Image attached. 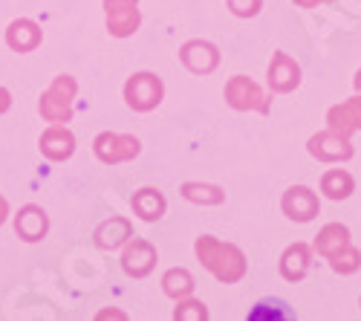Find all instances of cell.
<instances>
[{"label":"cell","mask_w":361,"mask_h":321,"mask_svg":"<svg viewBox=\"0 0 361 321\" xmlns=\"http://www.w3.org/2000/svg\"><path fill=\"white\" fill-rule=\"evenodd\" d=\"M194 252L200 258V264L212 272L220 284H237L243 281L249 264H246V255L240 252L234 243H223L212 235H200L194 243Z\"/></svg>","instance_id":"1"},{"label":"cell","mask_w":361,"mask_h":321,"mask_svg":"<svg viewBox=\"0 0 361 321\" xmlns=\"http://www.w3.org/2000/svg\"><path fill=\"white\" fill-rule=\"evenodd\" d=\"M73 99H75V81L73 75H58L52 87L41 99V116L52 125H64L73 116Z\"/></svg>","instance_id":"2"},{"label":"cell","mask_w":361,"mask_h":321,"mask_svg":"<svg viewBox=\"0 0 361 321\" xmlns=\"http://www.w3.org/2000/svg\"><path fill=\"white\" fill-rule=\"evenodd\" d=\"M162 96H165V84L159 75L154 73H136L128 84H125V99L133 110L139 113H150L162 104Z\"/></svg>","instance_id":"3"},{"label":"cell","mask_w":361,"mask_h":321,"mask_svg":"<svg viewBox=\"0 0 361 321\" xmlns=\"http://www.w3.org/2000/svg\"><path fill=\"white\" fill-rule=\"evenodd\" d=\"M226 104L234 110H255V113H269V99L263 96V90L257 87V81H252L249 75H231L226 81Z\"/></svg>","instance_id":"4"},{"label":"cell","mask_w":361,"mask_h":321,"mask_svg":"<svg viewBox=\"0 0 361 321\" xmlns=\"http://www.w3.org/2000/svg\"><path fill=\"white\" fill-rule=\"evenodd\" d=\"M310 154L318 159V162H347V159H353V154H355V148H353V142H350V136H341V133H336V131H321V133H315V136H310Z\"/></svg>","instance_id":"5"},{"label":"cell","mask_w":361,"mask_h":321,"mask_svg":"<svg viewBox=\"0 0 361 321\" xmlns=\"http://www.w3.org/2000/svg\"><path fill=\"white\" fill-rule=\"evenodd\" d=\"M139 151H142V145L130 133H99L96 136V157L104 165L128 162V159L139 157Z\"/></svg>","instance_id":"6"},{"label":"cell","mask_w":361,"mask_h":321,"mask_svg":"<svg viewBox=\"0 0 361 321\" xmlns=\"http://www.w3.org/2000/svg\"><path fill=\"white\" fill-rule=\"evenodd\" d=\"M104 12H107V32L116 38L133 35L142 23L139 0H104Z\"/></svg>","instance_id":"7"},{"label":"cell","mask_w":361,"mask_h":321,"mask_svg":"<svg viewBox=\"0 0 361 321\" xmlns=\"http://www.w3.org/2000/svg\"><path fill=\"white\" fill-rule=\"evenodd\" d=\"M281 209H283V214H286L289 220H295V223H310V220L321 212V200H318V194H315L312 188H307V186H292V188H286V194L281 197Z\"/></svg>","instance_id":"8"},{"label":"cell","mask_w":361,"mask_h":321,"mask_svg":"<svg viewBox=\"0 0 361 321\" xmlns=\"http://www.w3.org/2000/svg\"><path fill=\"white\" fill-rule=\"evenodd\" d=\"M179 61L185 64L188 73L194 75H208L220 67V49L212 44V41H188L183 49H179Z\"/></svg>","instance_id":"9"},{"label":"cell","mask_w":361,"mask_h":321,"mask_svg":"<svg viewBox=\"0 0 361 321\" xmlns=\"http://www.w3.org/2000/svg\"><path fill=\"white\" fill-rule=\"evenodd\" d=\"M266 81L272 87V93H292L300 84V64L286 52H275L272 61H269Z\"/></svg>","instance_id":"10"},{"label":"cell","mask_w":361,"mask_h":321,"mask_svg":"<svg viewBox=\"0 0 361 321\" xmlns=\"http://www.w3.org/2000/svg\"><path fill=\"white\" fill-rule=\"evenodd\" d=\"M326 128L341 136H353L361 131V93L353 99H344L341 104H333L326 110Z\"/></svg>","instance_id":"11"},{"label":"cell","mask_w":361,"mask_h":321,"mask_svg":"<svg viewBox=\"0 0 361 321\" xmlns=\"http://www.w3.org/2000/svg\"><path fill=\"white\" fill-rule=\"evenodd\" d=\"M122 267H125V272L133 275V278L150 275V269L157 267V249H154V243H147V241H142V238H133L130 246H128L125 255H122Z\"/></svg>","instance_id":"12"},{"label":"cell","mask_w":361,"mask_h":321,"mask_svg":"<svg viewBox=\"0 0 361 321\" xmlns=\"http://www.w3.org/2000/svg\"><path fill=\"white\" fill-rule=\"evenodd\" d=\"M310 264H312V249H310L307 243H292V246H286L283 255H281V275H283L289 284H298V281L307 278Z\"/></svg>","instance_id":"13"},{"label":"cell","mask_w":361,"mask_h":321,"mask_svg":"<svg viewBox=\"0 0 361 321\" xmlns=\"http://www.w3.org/2000/svg\"><path fill=\"white\" fill-rule=\"evenodd\" d=\"M75 151V139L73 133L64 128V125H52L44 136H41V154L47 159H55V162H61L67 157H73Z\"/></svg>","instance_id":"14"},{"label":"cell","mask_w":361,"mask_h":321,"mask_svg":"<svg viewBox=\"0 0 361 321\" xmlns=\"http://www.w3.org/2000/svg\"><path fill=\"white\" fill-rule=\"evenodd\" d=\"M130 206H133V212H136L142 220L154 223V220H159V217L165 214L168 202H165V194H162V191H157V188H142V191L133 194Z\"/></svg>","instance_id":"15"},{"label":"cell","mask_w":361,"mask_h":321,"mask_svg":"<svg viewBox=\"0 0 361 321\" xmlns=\"http://www.w3.org/2000/svg\"><path fill=\"white\" fill-rule=\"evenodd\" d=\"M347 243H353V241H350V229L341 226V223H326V226L318 231V238H315V243H312V252H318L321 258H329V255L338 252V249L347 246Z\"/></svg>","instance_id":"16"},{"label":"cell","mask_w":361,"mask_h":321,"mask_svg":"<svg viewBox=\"0 0 361 321\" xmlns=\"http://www.w3.org/2000/svg\"><path fill=\"white\" fill-rule=\"evenodd\" d=\"M128 238H133V231H130V223L125 217H110L96 229V246L99 249H116Z\"/></svg>","instance_id":"17"},{"label":"cell","mask_w":361,"mask_h":321,"mask_svg":"<svg viewBox=\"0 0 361 321\" xmlns=\"http://www.w3.org/2000/svg\"><path fill=\"white\" fill-rule=\"evenodd\" d=\"M321 191L329 200H347L355 191V180H353V174L344 171V168H329L321 177Z\"/></svg>","instance_id":"18"},{"label":"cell","mask_w":361,"mask_h":321,"mask_svg":"<svg viewBox=\"0 0 361 321\" xmlns=\"http://www.w3.org/2000/svg\"><path fill=\"white\" fill-rule=\"evenodd\" d=\"M15 226L23 241H41L47 235V214L38 206H26V209H20Z\"/></svg>","instance_id":"19"},{"label":"cell","mask_w":361,"mask_h":321,"mask_svg":"<svg viewBox=\"0 0 361 321\" xmlns=\"http://www.w3.org/2000/svg\"><path fill=\"white\" fill-rule=\"evenodd\" d=\"M6 41L18 52H29V49H35L41 44V29L32 20H15L9 26V32H6Z\"/></svg>","instance_id":"20"},{"label":"cell","mask_w":361,"mask_h":321,"mask_svg":"<svg viewBox=\"0 0 361 321\" xmlns=\"http://www.w3.org/2000/svg\"><path fill=\"white\" fill-rule=\"evenodd\" d=\"M194 286L197 284H194V278H191L188 269H168L162 275V289H165V296L173 298V301L194 296Z\"/></svg>","instance_id":"21"},{"label":"cell","mask_w":361,"mask_h":321,"mask_svg":"<svg viewBox=\"0 0 361 321\" xmlns=\"http://www.w3.org/2000/svg\"><path fill=\"white\" fill-rule=\"evenodd\" d=\"M183 197L188 202H197V206H220V202H226V191L220 186H208V183H185Z\"/></svg>","instance_id":"22"},{"label":"cell","mask_w":361,"mask_h":321,"mask_svg":"<svg viewBox=\"0 0 361 321\" xmlns=\"http://www.w3.org/2000/svg\"><path fill=\"white\" fill-rule=\"evenodd\" d=\"M326 260H329V269H333V272H338V275H353V272H358V267H361V249L353 246V243H347V246H341L338 252L329 255Z\"/></svg>","instance_id":"23"},{"label":"cell","mask_w":361,"mask_h":321,"mask_svg":"<svg viewBox=\"0 0 361 321\" xmlns=\"http://www.w3.org/2000/svg\"><path fill=\"white\" fill-rule=\"evenodd\" d=\"M173 318L176 321H205L208 318V307L202 301H194L191 296L188 298H179V304L173 310Z\"/></svg>","instance_id":"24"},{"label":"cell","mask_w":361,"mask_h":321,"mask_svg":"<svg viewBox=\"0 0 361 321\" xmlns=\"http://www.w3.org/2000/svg\"><path fill=\"white\" fill-rule=\"evenodd\" d=\"M226 4H228V12L237 18H255L263 9V0H226Z\"/></svg>","instance_id":"25"},{"label":"cell","mask_w":361,"mask_h":321,"mask_svg":"<svg viewBox=\"0 0 361 321\" xmlns=\"http://www.w3.org/2000/svg\"><path fill=\"white\" fill-rule=\"evenodd\" d=\"M6 107H9V93L4 90V87H0V113H4Z\"/></svg>","instance_id":"26"},{"label":"cell","mask_w":361,"mask_h":321,"mask_svg":"<svg viewBox=\"0 0 361 321\" xmlns=\"http://www.w3.org/2000/svg\"><path fill=\"white\" fill-rule=\"evenodd\" d=\"M295 4H298V6H304V9H315L321 0H295Z\"/></svg>","instance_id":"27"},{"label":"cell","mask_w":361,"mask_h":321,"mask_svg":"<svg viewBox=\"0 0 361 321\" xmlns=\"http://www.w3.org/2000/svg\"><path fill=\"white\" fill-rule=\"evenodd\" d=\"M4 220H6V200L0 197V223H4Z\"/></svg>","instance_id":"28"},{"label":"cell","mask_w":361,"mask_h":321,"mask_svg":"<svg viewBox=\"0 0 361 321\" xmlns=\"http://www.w3.org/2000/svg\"><path fill=\"white\" fill-rule=\"evenodd\" d=\"M99 318H125V313H116V310H113V313H102Z\"/></svg>","instance_id":"29"},{"label":"cell","mask_w":361,"mask_h":321,"mask_svg":"<svg viewBox=\"0 0 361 321\" xmlns=\"http://www.w3.org/2000/svg\"><path fill=\"white\" fill-rule=\"evenodd\" d=\"M355 90H358V93H361V70H358V73H355Z\"/></svg>","instance_id":"30"},{"label":"cell","mask_w":361,"mask_h":321,"mask_svg":"<svg viewBox=\"0 0 361 321\" xmlns=\"http://www.w3.org/2000/svg\"><path fill=\"white\" fill-rule=\"evenodd\" d=\"M321 4H336V0H321Z\"/></svg>","instance_id":"31"}]
</instances>
